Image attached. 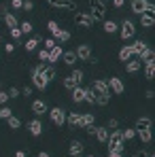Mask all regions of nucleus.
<instances>
[{"label":"nucleus","mask_w":155,"mask_h":157,"mask_svg":"<svg viewBox=\"0 0 155 157\" xmlns=\"http://www.w3.org/2000/svg\"><path fill=\"white\" fill-rule=\"evenodd\" d=\"M108 151H115V153H123V136H121V132L119 130H115V132H110L108 134Z\"/></svg>","instance_id":"1"},{"label":"nucleus","mask_w":155,"mask_h":157,"mask_svg":"<svg viewBox=\"0 0 155 157\" xmlns=\"http://www.w3.org/2000/svg\"><path fill=\"white\" fill-rule=\"evenodd\" d=\"M89 6H91V19L94 21H98V19H104V11H106V6H104L102 0H89Z\"/></svg>","instance_id":"2"},{"label":"nucleus","mask_w":155,"mask_h":157,"mask_svg":"<svg viewBox=\"0 0 155 157\" xmlns=\"http://www.w3.org/2000/svg\"><path fill=\"white\" fill-rule=\"evenodd\" d=\"M49 119H51L53 123L60 128V125H64V123H66V113H64L62 108H57V106H55V108L49 110Z\"/></svg>","instance_id":"3"},{"label":"nucleus","mask_w":155,"mask_h":157,"mask_svg":"<svg viewBox=\"0 0 155 157\" xmlns=\"http://www.w3.org/2000/svg\"><path fill=\"white\" fill-rule=\"evenodd\" d=\"M91 89H94L96 94H102V96H110V89H108V83H106L104 78H96V81L91 83Z\"/></svg>","instance_id":"4"},{"label":"nucleus","mask_w":155,"mask_h":157,"mask_svg":"<svg viewBox=\"0 0 155 157\" xmlns=\"http://www.w3.org/2000/svg\"><path fill=\"white\" fill-rule=\"evenodd\" d=\"M75 21H77L79 26H83V28H91V26H94V19H91V15H89V13H83V11L75 13Z\"/></svg>","instance_id":"5"},{"label":"nucleus","mask_w":155,"mask_h":157,"mask_svg":"<svg viewBox=\"0 0 155 157\" xmlns=\"http://www.w3.org/2000/svg\"><path fill=\"white\" fill-rule=\"evenodd\" d=\"M108 89H110L113 94H117V96H121L126 87H123V81H121L119 77H110V78H108Z\"/></svg>","instance_id":"6"},{"label":"nucleus","mask_w":155,"mask_h":157,"mask_svg":"<svg viewBox=\"0 0 155 157\" xmlns=\"http://www.w3.org/2000/svg\"><path fill=\"white\" fill-rule=\"evenodd\" d=\"M75 53H77L79 59H83V62H89L91 59V47L89 45H79Z\"/></svg>","instance_id":"7"},{"label":"nucleus","mask_w":155,"mask_h":157,"mask_svg":"<svg viewBox=\"0 0 155 157\" xmlns=\"http://www.w3.org/2000/svg\"><path fill=\"white\" fill-rule=\"evenodd\" d=\"M134 32H136L134 24H132L130 19H126V21L121 24V38H123V40H126V38H132V36H134Z\"/></svg>","instance_id":"8"},{"label":"nucleus","mask_w":155,"mask_h":157,"mask_svg":"<svg viewBox=\"0 0 155 157\" xmlns=\"http://www.w3.org/2000/svg\"><path fill=\"white\" fill-rule=\"evenodd\" d=\"M32 85H34V87H38V89H45V87L49 85V81L43 77L41 72H36V70H34V72H32Z\"/></svg>","instance_id":"9"},{"label":"nucleus","mask_w":155,"mask_h":157,"mask_svg":"<svg viewBox=\"0 0 155 157\" xmlns=\"http://www.w3.org/2000/svg\"><path fill=\"white\" fill-rule=\"evenodd\" d=\"M28 130L32 136H41L43 134V123H41V119H32L30 123H28Z\"/></svg>","instance_id":"10"},{"label":"nucleus","mask_w":155,"mask_h":157,"mask_svg":"<svg viewBox=\"0 0 155 157\" xmlns=\"http://www.w3.org/2000/svg\"><path fill=\"white\" fill-rule=\"evenodd\" d=\"M94 121H96V117H94L91 113H81V121H79V128H89V125H94Z\"/></svg>","instance_id":"11"},{"label":"nucleus","mask_w":155,"mask_h":157,"mask_svg":"<svg viewBox=\"0 0 155 157\" xmlns=\"http://www.w3.org/2000/svg\"><path fill=\"white\" fill-rule=\"evenodd\" d=\"M68 153H70L72 157H79L81 153H83V142H81V140H72L70 147H68Z\"/></svg>","instance_id":"12"},{"label":"nucleus","mask_w":155,"mask_h":157,"mask_svg":"<svg viewBox=\"0 0 155 157\" xmlns=\"http://www.w3.org/2000/svg\"><path fill=\"white\" fill-rule=\"evenodd\" d=\"M153 59H155V51H153V49H149V47L138 55V62H140V64H142V62L149 64V62H153Z\"/></svg>","instance_id":"13"},{"label":"nucleus","mask_w":155,"mask_h":157,"mask_svg":"<svg viewBox=\"0 0 155 157\" xmlns=\"http://www.w3.org/2000/svg\"><path fill=\"white\" fill-rule=\"evenodd\" d=\"M140 26H142V28H153L155 26V15L140 13Z\"/></svg>","instance_id":"14"},{"label":"nucleus","mask_w":155,"mask_h":157,"mask_svg":"<svg viewBox=\"0 0 155 157\" xmlns=\"http://www.w3.org/2000/svg\"><path fill=\"white\" fill-rule=\"evenodd\" d=\"M51 6H57V9H75V2L72 0H47Z\"/></svg>","instance_id":"15"},{"label":"nucleus","mask_w":155,"mask_h":157,"mask_svg":"<svg viewBox=\"0 0 155 157\" xmlns=\"http://www.w3.org/2000/svg\"><path fill=\"white\" fill-rule=\"evenodd\" d=\"M62 59H64L66 66H75V62H77L79 57H77V53H75V51H64V53H62Z\"/></svg>","instance_id":"16"},{"label":"nucleus","mask_w":155,"mask_h":157,"mask_svg":"<svg viewBox=\"0 0 155 157\" xmlns=\"http://www.w3.org/2000/svg\"><path fill=\"white\" fill-rule=\"evenodd\" d=\"M62 47H60V45H55V47H53L51 51H49V59H47V64H55V62H57V57H62Z\"/></svg>","instance_id":"17"},{"label":"nucleus","mask_w":155,"mask_h":157,"mask_svg":"<svg viewBox=\"0 0 155 157\" xmlns=\"http://www.w3.org/2000/svg\"><path fill=\"white\" fill-rule=\"evenodd\" d=\"M32 113H34V115H43V113H47V104H45L43 100H34V102H32Z\"/></svg>","instance_id":"18"},{"label":"nucleus","mask_w":155,"mask_h":157,"mask_svg":"<svg viewBox=\"0 0 155 157\" xmlns=\"http://www.w3.org/2000/svg\"><path fill=\"white\" fill-rule=\"evenodd\" d=\"M147 2H149V0H132V11H134V13H138V15H140V13H145Z\"/></svg>","instance_id":"19"},{"label":"nucleus","mask_w":155,"mask_h":157,"mask_svg":"<svg viewBox=\"0 0 155 157\" xmlns=\"http://www.w3.org/2000/svg\"><path fill=\"white\" fill-rule=\"evenodd\" d=\"M79 121H81V113H68V115H66V123H68V125L79 128Z\"/></svg>","instance_id":"20"},{"label":"nucleus","mask_w":155,"mask_h":157,"mask_svg":"<svg viewBox=\"0 0 155 157\" xmlns=\"http://www.w3.org/2000/svg\"><path fill=\"white\" fill-rule=\"evenodd\" d=\"M132 57H134V51H132V47H123V49H119V59H121V62H130V59H132Z\"/></svg>","instance_id":"21"},{"label":"nucleus","mask_w":155,"mask_h":157,"mask_svg":"<svg viewBox=\"0 0 155 157\" xmlns=\"http://www.w3.org/2000/svg\"><path fill=\"white\" fill-rule=\"evenodd\" d=\"M151 119L149 117H140L138 121H136V130H151Z\"/></svg>","instance_id":"22"},{"label":"nucleus","mask_w":155,"mask_h":157,"mask_svg":"<svg viewBox=\"0 0 155 157\" xmlns=\"http://www.w3.org/2000/svg\"><path fill=\"white\" fill-rule=\"evenodd\" d=\"M72 100L75 102H85V87H75L72 89Z\"/></svg>","instance_id":"23"},{"label":"nucleus","mask_w":155,"mask_h":157,"mask_svg":"<svg viewBox=\"0 0 155 157\" xmlns=\"http://www.w3.org/2000/svg\"><path fill=\"white\" fill-rule=\"evenodd\" d=\"M4 24L11 28V30H13V28H19V21H17V17H15V15H11V13H4Z\"/></svg>","instance_id":"24"},{"label":"nucleus","mask_w":155,"mask_h":157,"mask_svg":"<svg viewBox=\"0 0 155 157\" xmlns=\"http://www.w3.org/2000/svg\"><path fill=\"white\" fill-rule=\"evenodd\" d=\"M142 68V64L138 62V59H130V62H126V70L128 72H136V70H140Z\"/></svg>","instance_id":"25"},{"label":"nucleus","mask_w":155,"mask_h":157,"mask_svg":"<svg viewBox=\"0 0 155 157\" xmlns=\"http://www.w3.org/2000/svg\"><path fill=\"white\" fill-rule=\"evenodd\" d=\"M132 47V51H134V55H140V53L147 49V43H142V40H136L134 45H130Z\"/></svg>","instance_id":"26"},{"label":"nucleus","mask_w":155,"mask_h":157,"mask_svg":"<svg viewBox=\"0 0 155 157\" xmlns=\"http://www.w3.org/2000/svg\"><path fill=\"white\" fill-rule=\"evenodd\" d=\"M94 136H96L100 142H106V140H108V130H106V128H96V134H94Z\"/></svg>","instance_id":"27"},{"label":"nucleus","mask_w":155,"mask_h":157,"mask_svg":"<svg viewBox=\"0 0 155 157\" xmlns=\"http://www.w3.org/2000/svg\"><path fill=\"white\" fill-rule=\"evenodd\" d=\"M47 28H49V32H51V36L53 38H57V34H60V30H62V28L57 26V24H55V21H47Z\"/></svg>","instance_id":"28"},{"label":"nucleus","mask_w":155,"mask_h":157,"mask_svg":"<svg viewBox=\"0 0 155 157\" xmlns=\"http://www.w3.org/2000/svg\"><path fill=\"white\" fill-rule=\"evenodd\" d=\"M96 96H98V94H96L91 87H89V89H85V102H89V104H96Z\"/></svg>","instance_id":"29"},{"label":"nucleus","mask_w":155,"mask_h":157,"mask_svg":"<svg viewBox=\"0 0 155 157\" xmlns=\"http://www.w3.org/2000/svg\"><path fill=\"white\" fill-rule=\"evenodd\" d=\"M136 134L142 142H151V130H136Z\"/></svg>","instance_id":"30"},{"label":"nucleus","mask_w":155,"mask_h":157,"mask_svg":"<svg viewBox=\"0 0 155 157\" xmlns=\"http://www.w3.org/2000/svg\"><path fill=\"white\" fill-rule=\"evenodd\" d=\"M153 75H155V62L145 64V77H147V78H153Z\"/></svg>","instance_id":"31"},{"label":"nucleus","mask_w":155,"mask_h":157,"mask_svg":"<svg viewBox=\"0 0 155 157\" xmlns=\"http://www.w3.org/2000/svg\"><path fill=\"white\" fill-rule=\"evenodd\" d=\"M6 123H9V128H11V130H17V128L21 125V121H19V119H17L15 115H11V117L6 119Z\"/></svg>","instance_id":"32"},{"label":"nucleus","mask_w":155,"mask_h":157,"mask_svg":"<svg viewBox=\"0 0 155 157\" xmlns=\"http://www.w3.org/2000/svg\"><path fill=\"white\" fill-rule=\"evenodd\" d=\"M38 45H41V38H30L26 43V51H34Z\"/></svg>","instance_id":"33"},{"label":"nucleus","mask_w":155,"mask_h":157,"mask_svg":"<svg viewBox=\"0 0 155 157\" xmlns=\"http://www.w3.org/2000/svg\"><path fill=\"white\" fill-rule=\"evenodd\" d=\"M64 87L72 91L75 87H79V83H77V81H75V78H72V77H66V78H64Z\"/></svg>","instance_id":"34"},{"label":"nucleus","mask_w":155,"mask_h":157,"mask_svg":"<svg viewBox=\"0 0 155 157\" xmlns=\"http://www.w3.org/2000/svg\"><path fill=\"white\" fill-rule=\"evenodd\" d=\"M104 32H106V34L117 32V24H115V21H110V19H108V21H104Z\"/></svg>","instance_id":"35"},{"label":"nucleus","mask_w":155,"mask_h":157,"mask_svg":"<svg viewBox=\"0 0 155 157\" xmlns=\"http://www.w3.org/2000/svg\"><path fill=\"white\" fill-rule=\"evenodd\" d=\"M57 40H60V43H68V40H70V32H68V30H60Z\"/></svg>","instance_id":"36"},{"label":"nucleus","mask_w":155,"mask_h":157,"mask_svg":"<svg viewBox=\"0 0 155 157\" xmlns=\"http://www.w3.org/2000/svg\"><path fill=\"white\" fill-rule=\"evenodd\" d=\"M108 100H110V96H102V94L96 96V104H100V106H106V104H108Z\"/></svg>","instance_id":"37"},{"label":"nucleus","mask_w":155,"mask_h":157,"mask_svg":"<svg viewBox=\"0 0 155 157\" xmlns=\"http://www.w3.org/2000/svg\"><path fill=\"white\" fill-rule=\"evenodd\" d=\"M11 115H13V110H11L9 106H2V108H0V119H9Z\"/></svg>","instance_id":"38"},{"label":"nucleus","mask_w":155,"mask_h":157,"mask_svg":"<svg viewBox=\"0 0 155 157\" xmlns=\"http://www.w3.org/2000/svg\"><path fill=\"white\" fill-rule=\"evenodd\" d=\"M121 136H123V140H132V138L136 136V130H123Z\"/></svg>","instance_id":"39"},{"label":"nucleus","mask_w":155,"mask_h":157,"mask_svg":"<svg viewBox=\"0 0 155 157\" xmlns=\"http://www.w3.org/2000/svg\"><path fill=\"white\" fill-rule=\"evenodd\" d=\"M19 30H21V34H30V32H32V24H30V21H24V24L19 26Z\"/></svg>","instance_id":"40"},{"label":"nucleus","mask_w":155,"mask_h":157,"mask_svg":"<svg viewBox=\"0 0 155 157\" xmlns=\"http://www.w3.org/2000/svg\"><path fill=\"white\" fill-rule=\"evenodd\" d=\"M70 77L75 78L77 83H81V81H83V70H72V75H70Z\"/></svg>","instance_id":"41"},{"label":"nucleus","mask_w":155,"mask_h":157,"mask_svg":"<svg viewBox=\"0 0 155 157\" xmlns=\"http://www.w3.org/2000/svg\"><path fill=\"white\" fill-rule=\"evenodd\" d=\"M43 45H45V49H47V51H51L53 47H55V38H47Z\"/></svg>","instance_id":"42"},{"label":"nucleus","mask_w":155,"mask_h":157,"mask_svg":"<svg viewBox=\"0 0 155 157\" xmlns=\"http://www.w3.org/2000/svg\"><path fill=\"white\" fill-rule=\"evenodd\" d=\"M38 59H41V62H47V59H49V51H47V49H41V51H38Z\"/></svg>","instance_id":"43"},{"label":"nucleus","mask_w":155,"mask_h":157,"mask_svg":"<svg viewBox=\"0 0 155 157\" xmlns=\"http://www.w3.org/2000/svg\"><path fill=\"white\" fill-rule=\"evenodd\" d=\"M21 9H26V11H32V9H34V2H32V0H24Z\"/></svg>","instance_id":"44"},{"label":"nucleus","mask_w":155,"mask_h":157,"mask_svg":"<svg viewBox=\"0 0 155 157\" xmlns=\"http://www.w3.org/2000/svg\"><path fill=\"white\" fill-rule=\"evenodd\" d=\"M145 13H149V15H155V4H153V2H147V9H145Z\"/></svg>","instance_id":"45"},{"label":"nucleus","mask_w":155,"mask_h":157,"mask_svg":"<svg viewBox=\"0 0 155 157\" xmlns=\"http://www.w3.org/2000/svg\"><path fill=\"white\" fill-rule=\"evenodd\" d=\"M17 96H19V89L17 87H11L9 89V98H17Z\"/></svg>","instance_id":"46"},{"label":"nucleus","mask_w":155,"mask_h":157,"mask_svg":"<svg viewBox=\"0 0 155 157\" xmlns=\"http://www.w3.org/2000/svg\"><path fill=\"white\" fill-rule=\"evenodd\" d=\"M11 36H13V38H19V36H21V30H19V28H13V30H11Z\"/></svg>","instance_id":"47"},{"label":"nucleus","mask_w":155,"mask_h":157,"mask_svg":"<svg viewBox=\"0 0 155 157\" xmlns=\"http://www.w3.org/2000/svg\"><path fill=\"white\" fill-rule=\"evenodd\" d=\"M21 4H24L21 0H11V6H13V9H21Z\"/></svg>","instance_id":"48"},{"label":"nucleus","mask_w":155,"mask_h":157,"mask_svg":"<svg viewBox=\"0 0 155 157\" xmlns=\"http://www.w3.org/2000/svg\"><path fill=\"white\" fill-rule=\"evenodd\" d=\"M6 100H9L6 91H0V104H6Z\"/></svg>","instance_id":"49"},{"label":"nucleus","mask_w":155,"mask_h":157,"mask_svg":"<svg viewBox=\"0 0 155 157\" xmlns=\"http://www.w3.org/2000/svg\"><path fill=\"white\" fill-rule=\"evenodd\" d=\"M13 49H15V45H11V43L4 45V51H6V53H13Z\"/></svg>","instance_id":"50"},{"label":"nucleus","mask_w":155,"mask_h":157,"mask_svg":"<svg viewBox=\"0 0 155 157\" xmlns=\"http://www.w3.org/2000/svg\"><path fill=\"white\" fill-rule=\"evenodd\" d=\"M117 125H119V121H117V119H110V121H108V128H113V130H115Z\"/></svg>","instance_id":"51"},{"label":"nucleus","mask_w":155,"mask_h":157,"mask_svg":"<svg viewBox=\"0 0 155 157\" xmlns=\"http://www.w3.org/2000/svg\"><path fill=\"white\" fill-rule=\"evenodd\" d=\"M113 6H115V9H121V6H123V0H113Z\"/></svg>","instance_id":"52"},{"label":"nucleus","mask_w":155,"mask_h":157,"mask_svg":"<svg viewBox=\"0 0 155 157\" xmlns=\"http://www.w3.org/2000/svg\"><path fill=\"white\" fill-rule=\"evenodd\" d=\"M85 132H87L89 136H94V134H96V128H94V125H89V128H85Z\"/></svg>","instance_id":"53"},{"label":"nucleus","mask_w":155,"mask_h":157,"mask_svg":"<svg viewBox=\"0 0 155 157\" xmlns=\"http://www.w3.org/2000/svg\"><path fill=\"white\" fill-rule=\"evenodd\" d=\"M134 157H147V153L140 149V151H136V153H134Z\"/></svg>","instance_id":"54"},{"label":"nucleus","mask_w":155,"mask_h":157,"mask_svg":"<svg viewBox=\"0 0 155 157\" xmlns=\"http://www.w3.org/2000/svg\"><path fill=\"white\" fill-rule=\"evenodd\" d=\"M108 157H121V153H115V151H108Z\"/></svg>","instance_id":"55"},{"label":"nucleus","mask_w":155,"mask_h":157,"mask_svg":"<svg viewBox=\"0 0 155 157\" xmlns=\"http://www.w3.org/2000/svg\"><path fill=\"white\" fill-rule=\"evenodd\" d=\"M15 157H26V153H24V151H17V153H15Z\"/></svg>","instance_id":"56"},{"label":"nucleus","mask_w":155,"mask_h":157,"mask_svg":"<svg viewBox=\"0 0 155 157\" xmlns=\"http://www.w3.org/2000/svg\"><path fill=\"white\" fill-rule=\"evenodd\" d=\"M38 157H51V155H49V153H45V151H41V153H38Z\"/></svg>","instance_id":"57"},{"label":"nucleus","mask_w":155,"mask_h":157,"mask_svg":"<svg viewBox=\"0 0 155 157\" xmlns=\"http://www.w3.org/2000/svg\"><path fill=\"white\" fill-rule=\"evenodd\" d=\"M87 157H96V155H87Z\"/></svg>","instance_id":"58"},{"label":"nucleus","mask_w":155,"mask_h":157,"mask_svg":"<svg viewBox=\"0 0 155 157\" xmlns=\"http://www.w3.org/2000/svg\"><path fill=\"white\" fill-rule=\"evenodd\" d=\"M102 2H106V0H102Z\"/></svg>","instance_id":"59"}]
</instances>
